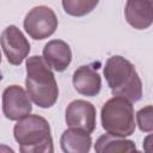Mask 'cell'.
<instances>
[{
  "instance_id": "1",
  "label": "cell",
  "mask_w": 153,
  "mask_h": 153,
  "mask_svg": "<svg viewBox=\"0 0 153 153\" xmlns=\"http://www.w3.org/2000/svg\"><path fill=\"white\" fill-rule=\"evenodd\" d=\"M25 87L31 100L42 109L51 108L59 98L55 75L43 56L33 55L26 59Z\"/></svg>"
},
{
  "instance_id": "2",
  "label": "cell",
  "mask_w": 153,
  "mask_h": 153,
  "mask_svg": "<svg viewBox=\"0 0 153 153\" xmlns=\"http://www.w3.org/2000/svg\"><path fill=\"white\" fill-rule=\"evenodd\" d=\"M106 84L114 96L124 97L131 103L142 97V81L135 66L121 55L109 57L103 68Z\"/></svg>"
},
{
  "instance_id": "3",
  "label": "cell",
  "mask_w": 153,
  "mask_h": 153,
  "mask_svg": "<svg viewBox=\"0 0 153 153\" xmlns=\"http://www.w3.org/2000/svg\"><path fill=\"white\" fill-rule=\"evenodd\" d=\"M13 136L22 153H53L49 122L39 115H27L17 121Z\"/></svg>"
},
{
  "instance_id": "4",
  "label": "cell",
  "mask_w": 153,
  "mask_h": 153,
  "mask_svg": "<svg viewBox=\"0 0 153 153\" xmlns=\"http://www.w3.org/2000/svg\"><path fill=\"white\" fill-rule=\"evenodd\" d=\"M103 129L115 136H130L135 131L134 106L124 97L114 96L106 100L100 110Z\"/></svg>"
},
{
  "instance_id": "5",
  "label": "cell",
  "mask_w": 153,
  "mask_h": 153,
  "mask_svg": "<svg viewBox=\"0 0 153 153\" xmlns=\"http://www.w3.org/2000/svg\"><path fill=\"white\" fill-rule=\"evenodd\" d=\"M25 32L33 39L41 41L50 37L57 29L59 20L55 12L44 5L31 8L23 22Z\"/></svg>"
},
{
  "instance_id": "6",
  "label": "cell",
  "mask_w": 153,
  "mask_h": 153,
  "mask_svg": "<svg viewBox=\"0 0 153 153\" xmlns=\"http://www.w3.org/2000/svg\"><path fill=\"white\" fill-rule=\"evenodd\" d=\"M32 111L31 98L22 86L10 85L2 92V114L10 121H18Z\"/></svg>"
},
{
  "instance_id": "7",
  "label": "cell",
  "mask_w": 153,
  "mask_h": 153,
  "mask_svg": "<svg viewBox=\"0 0 153 153\" xmlns=\"http://www.w3.org/2000/svg\"><path fill=\"white\" fill-rule=\"evenodd\" d=\"M1 48L8 61L13 66H19L27 59L30 53V43L24 33L16 26L8 25L1 33Z\"/></svg>"
},
{
  "instance_id": "8",
  "label": "cell",
  "mask_w": 153,
  "mask_h": 153,
  "mask_svg": "<svg viewBox=\"0 0 153 153\" xmlns=\"http://www.w3.org/2000/svg\"><path fill=\"white\" fill-rule=\"evenodd\" d=\"M96 106L84 99H75L66 108L65 121L69 128H78L92 134L96 129Z\"/></svg>"
},
{
  "instance_id": "9",
  "label": "cell",
  "mask_w": 153,
  "mask_h": 153,
  "mask_svg": "<svg viewBox=\"0 0 153 153\" xmlns=\"http://www.w3.org/2000/svg\"><path fill=\"white\" fill-rule=\"evenodd\" d=\"M124 17L131 27L148 29L153 24V0H127Z\"/></svg>"
},
{
  "instance_id": "10",
  "label": "cell",
  "mask_w": 153,
  "mask_h": 153,
  "mask_svg": "<svg viewBox=\"0 0 153 153\" xmlns=\"http://www.w3.org/2000/svg\"><path fill=\"white\" fill-rule=\"evenodd\" d=\"M42 56L51 69L63 72L71 65L72 50L67 42L62 39H51L44 45Z\"/></svg>"
},
{
  "instance_id": "11",
  "label": "cell",
  "mask_w": 153,
  "mask_h": 153,
  "mask_svg": "<svg viewBox=\"0 0 153 153\" xmlns=\"http://www.w3.org/2000/svg\"><path fill=\"white\" fill-rule=\"evenodd\" d=\"M75 91L86 97H96L102 88V78L91 66H80L73 73Z\"/></svg>"
},
{
  "instance_id": "12",
  "label": "cell",
  "mask_w": 153,
  "mask_h": 153,
  "mask_svg": "<svg viewBox=\"0 0 153 153\" xmlns=\"http://www.w3.org/2000/svg\"><path fill=\"white\" fill-rule=\"evenodd\" d=\"M60 146L65 153H87L92 146V137L85 130L69 128L62 133Z\"/></svg>"
},
{
  "instance_id": "13",
  "label": "cell",
  "mask_w": 153,
  "mask_h": 153,
  "mask_svg": "<svg viewBox=\"0 0 153 153\" xmlns=\"http://www.w3.org/2000/svg\"><path fill=\"white\" fill-rule=\"evenodd\" d=\"M94 151L97 153H116V152H135V142L121 136H115L111 134L100 135L96 143Z\"/></svg>"
},
{
  "instance_id": "14",
  "label": "cell",
  "mask_w": 153,
  "mask_h": 153,
  "mask_svg": "<svg viewBox=\"0 0 153 153\" xmlns=\"http://www.w3.org/2000/svg\"><path fill=\"white\" fill-rule=\"evenodd\" d=\"M99 0H62L63 11L72 17H84L91 13Z\"/></svg>"
},
{
  "instance_id": "15",
  "label": "cell",
  "mask_w": 153,
  "mask_h": 153,
  "mask_svg": "<svg viewBox=\"0 0 153 153\" xmlns=\"http://www.w3.org/2000/svg\"><path fill=\"white\" fill-rule=\"evenodd\" d=\"M136 124L143 133L153 131V105H146L136 112Z\"/></svg>"
},
{
  "instance_id": "16",
  "label": "cell",
  "mask_w": 153,
  "mask_h": 153,
  "mask_svg": "<svg viewBox=\"0 0 153 153\" xmlns=\"http://www.w3.org/2000/svg\"><path fill=\"white\" fill-rule=\"evenodd\" d=\"M142 148L147 153H153V133L148 134L142 142Z\"/></svg>"
}]
</instances>
